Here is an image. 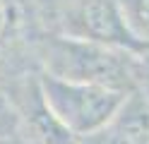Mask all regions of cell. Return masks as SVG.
<instances>
[{
  "label": "cell",
  "mask_w": 149,
  "mask_h": 144,
  "mask_svg": "<svg viewBox=\"0 0 149 144\" xmlns=\"http://www.w3.org/2000/svg\"><path fill=\"white\" fill-rule=\"evenodd\" d=\"M36 67L60 79L111 86L120 91L139 89L144 53L96 41L41 31L31 46Z\"/></svg>",
  "instance_id": "1"
},
{
  "label": "cell",
  "mask_w": 149,
  "mask_h": 144,
  "mask_svg": "<svg viewBox=\"0 0 149 144\" xmlns=\"http://www.w3.org/2000/svg\"><path fill=\"white\" fill-rule=\"evenodd\" d=\"M43 31L149 53L125 26L116 0H36Z\"/></svg>",
  "instance_id": "2"
},
{
  "label": "cell",
  "mask_w": 149,
  "mask_h": 144,
  "mask_svg": "<svg viewBox=\"0 0 149 144\" xmlns=\"http://www.w3.org/2000/svg\"><path fill=\"white\" fill-rule=\"evenodd\" d=\"M39 82L48 108L77 139L96 134L116 118L130 91L99 84L70 82L39 70Z\"/></svg>",
  "instance_id": "3"
},
{
  "label": "cell",
  "mask_w": 149,
  "mask_h": 144,
  "mask_svg": "<svg viewBox=\"0 0 149 144\" xmlns=\"http://www.w3.org/2000/svg\"><path fill=\"white\" fill-rule=\"evenodd\" d=\"M79 144H149V96L142 89L130 91L116 118Z\"/></svg>",
  "instance_id": "4"
},
{
  "label": "cell",
  "mask_w": 149,
  "mask_h": 144,
  "mask_svg": "<svg viewBox=\"0 0 149 144\" xmlns=\"http://www.w3.org/2000/svg\"><path fill=\"white\" fill-rule=\"evenodd\" d=\"M125 26L149 51V0H116Z\"/></svg>",
  "instance_id": "5"
},
{
  "label": "cell",
  "mask_w": 149,
  "mask_h": 144,
  "mask_svg": "<svg viewBox=\"0 0 149 144\" xmlns=\"http://www.w3.org/2000/svg\"><path fill=\"white\" fill-rule=\"evenodd\" d=\"M19 132V115L15 111L12 99L0 89V139Z\"/></svg>",
  "instance_id": "6"
},
{
  "label": "cell",
  "mask_w": 149,
  "mask_h": 144,
  "mask_svg": "<svg viewBox=\"0 0 149 144\" xmlns=\"http://www.w3.org/2000/svg\"><path fill=\"white\" fill-rule=\"evenodd\" d=\"M139 89L149 96V53H144V65H142V79H139Z\"/></svg>",
  "instance_id": "7"
},
{
  "label": "cell",
  "mask_w": 149,
  "mask_h": 144,
  "mask_svg": "<svg viewBox=\"0 0 149 144\" xmlns=\"http://www.w3.org/2000/svg\"><path fill=\"white\" fill-rule=\"evenodd\" d=\"M0 144H26V142L22 137V132H17V134H10V137H3Z\"/></svg>",
  "instance_id": "8"
}]
</instances>
